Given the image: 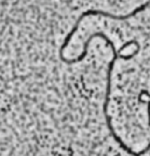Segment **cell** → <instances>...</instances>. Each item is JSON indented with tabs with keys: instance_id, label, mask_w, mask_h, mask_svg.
<instances>
[{
	"instance_id": "obj_1",
	"label": "cell",
	"mask_w": 150,
	"mask_h": 156,
	"mask_svg": "<svg viewBox=\"0 0 150 156\" xmlns=\"http://www.w3.org/2000/svg\"><path fill=\"white\" fill-rule=\"evenodd\" d=\"M150 5V0H148L147 2H144L142 4L140 7L135 8L133 12H130V13H128L126 16H115V14H113V13H109V12H104V11H97V9H88L86 12H83L81 16H79V19L76 20V23L74 25V27L72 28L74 32L78 31V28H79L80 23L81 21L86 18V16H106V18H110L113 20H127V19H129V18H133L135 16L136 14H138V13H141L142 11H144L145 8L148 7Z\"/></svg>"
}]
</instances>
